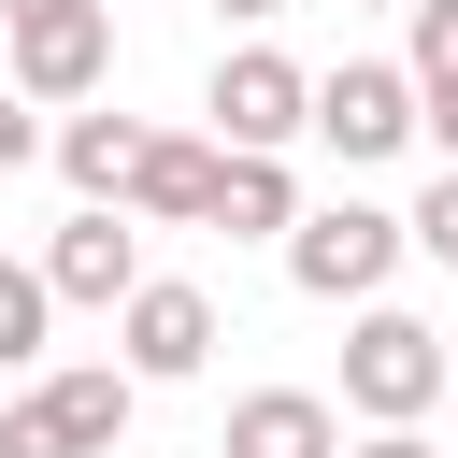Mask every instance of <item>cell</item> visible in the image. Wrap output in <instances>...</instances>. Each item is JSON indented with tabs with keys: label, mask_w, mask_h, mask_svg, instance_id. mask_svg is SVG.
Instances as JSON below:
<instances>
[{
	"label": "cell",
	"mask_w": 458,
	"mask_h": 458,
	"mask_svg": "<svg viewBox=\"0 0 458 458\" xmlns=\"http://www.w3.org/2000/svg\"><path fill=\"white\" fill-rule=\"evenodd\" d=\"M444 386H458V344L429 315H401V301H358V329H344V415L358 429H429Z\"/></svg>",
	"instance_id": "6da1fadb"
},
{
	"label": "cell",
	"mask_w": 458,
	"mask_h": 458,
	"mask_svg": "<svg viewBox=\"0 0 458 458\" xmlns=\"http://www.w3.org/2000/svg\"><path fill=\"white\" fill-rule=\"evenodd\" d=\"M401 258H415V215H386V200H315L286 229V286L301 301H386Z\"/></svg>",
	"instance_id": "7a4b0ae2"
},
{
	"label": "cell",
	"mask_w": 458,
	"mask_h": 458,
	"mask_svg": "<svg viewBox=\"0 0 458 458\" xmlns=\"http://www.w3.org/2000/svg\"><path fill=\"white\" fill-rule=\"evenodd\" d=\"M315 143L358 172V157H401V143H429V86L401 72V57H329L315 72Z\"/></svg>",
	"instance_id": "3957f363"
},
{
	"label": "cell",
	"mask_w": 458,
	"mask_h": 458,
	"mask_svg": "<svg viewBox=\"0 0 458 458\" xmlns=\"http://www.w3.org/2000/svg\"><path fill=\"white\" fill-rule=\"evenodd\" d=\"M200 114H215V143H229V157H286V143L315 129V72H301L286 43H229Z\"/></svg>",
	"instance_id": "277c9868"
},
{
	"label": "cell",
	"mask_w": 458,
	"mask_h": 458,
	"mask_svg": "<svg viewBox=\"0 0 458 458\" xmlns=\"http://www.w3.org/2000/svg\"><path fill=\"white\" fill-rule=\"evenodd\" d=\"M43 286H57V315H129L157 272H143V215H114V200H72L57 215V243H43Z\"/></svg>",
	"instance_id": "5b68a950"
},
{
	"label": "cell",
	"mask_w": 458,
	"mask_h": 458,
	"mask_svg": "<svg viewBox=\"0 0 458 458\" xmlns=\"http://www.w3.org/2000/svg\"><path fill=\"white\" fill-rule=\"evenodd\" d=\"M100 72H114V0H86V14H29V29H14V100L86 114Z\"/></svg>",
	"instance_id": "8992f818"
},
{
	"label": "cell",
	"mask_w": 458,
	"mask_h": 458,
	"mask_svg": "<svg viewBox=\"0 0 458 458\" xmlns=\"http://www.w3.org/2000/svg\"><path fill=\"white\" fill-rule=\"evenodd\" d=\"M114 358L143 372V386H186L200 358H215V286H186V272H157L129 315H114Z\"/></svg>",
	"instance_id": "52a82bcc"
},
{
	"label": "cell",
	"mask_w": 458,
	"mask_h": 458,
	"mask_svg": "<svg viewBox=\"0 0 458 458\" xmlns=\"http://www.w3.org/2000/svg\"><path fill=\"white\" fill-rule=\"evenodd\" d=\"M215 186H229V143L215 129H157L143 172H129V215L143 229H215Z\"/></svg>",
	"instance_id": "ba28073f"
},
{
	"label": "cell",
	"mask_w": 458,
	"mask_h": 458,
	"mask_svg": "<svg viewBox=\"0 0 458 458\" xmlns=\"http://www.w3.org/2000/svg\"><path fill=\"white\" fill-rule=\"evenodd\" d=\"M229 458H344V401H315V386H243V401H229Z\"/></svg>",
	"instance_id": "9c48e42d"
},
{
	"label": "cell",
	"mask_w": 458,
	"mask_h": 458,
	"mask_svg": "<svg viewBox=\"0 0 458 458\" xmlns=\"http://www.w3.org/2000/svg\"><path fill=\"white\" fill-rule=\"evenodd\" d=\"M143 114H114V100H86V114H57V172H72V200H114L129 215V172H143Z\"/></svg>",
	"instance_id": "30bf717a"
},
{
	"label": "cell",
	"mask_w": 458,
	"mask_h": 458,
	"mask_svg": "<svg viewBox=\"0 0 458 458\" xmlns=\"http://www.w3.org/2000/svg\"><path fill=\"white\" fill-rule=\"evenodd\" d=\"M43 401H57L72 458H114V444H129V415H143V372H129V358H72V372H43Z\"/></svg>",
	"instance_id": "8fae6325"
},
{
	"label": "cell",
	"mask_w": 458,
	"mask_h": 458,
	"mask_svg": "<svg viewBox=\"0 0 458 458\" xmlns=\"http://www.w3.org/2000/svg\"><path fill=\"white\" fill-rule=\"evenodd\" d=\"M301 215H315V200H301L286 157H229V186H215V229H229V243H286Z\"/></svg>",
	"instance_id": "7c38bea8"
},
{
	"label": "cell",
	"mask_w": 458,
	"mask_h": 458,
	"mask_svg": "<svg viewBox=\"0 0 458 458\" xmlns=\"http://www.w3.org/2000/svg\"><path fill=\"white\" fill-rule=\"evenodd\" d=\"M43 329H57L43 258H0V372H43Z\"/></svg>",
	"instance_id": "4fadbf2b"
},
{
	"label": "cell",
	"mask_w": 458,
	"mask_h": 458,
	"mask_svg": "<svg viewBox=\"0 0 458 458\" xmlns=\"http://www.w3.org/2000/svg\"><path fill=\"white\" fill-rule=\"evenodd\" d=\"M401 29H415V43H401V72H415V86H458V0H415Z\"/></svg>",
	"instance_id": "5bb4252c"
},
{
	"label": "cell",
	"mask_w": 458,
	"mask_h": 458,
	"mask_svg": "<svg viewBox=\"0 0 458 458\" xmlns=\"http://www.w3.org/2000/svg\"><path fill=\"white\" fill-rule=\"evenodd\" d=\"M415 258H444V272H458V172H444V186L415 200Z\"/></svg>",
	"instance_id": "9a60e30c"
},
{
	"label": "cell",
	"mask_w": 458,
	"mask_h": 458,
	"mask_svg": "<svg viewBox=\"0 0 458 458\" xmlns=\"http://www.w3.org/2000/svg\"><path fill=\"white\" fill-rule=\"evenodd\" d=\"M43 143H57V129H29V100H14V86H0V172H29V157H43Z\"/></svg>",
	"instance_id": "2e32d148"
},
{
	"label": "cell",
	"mask_w": 458,
	"mask_h": 458,
	"mask_svg": "<svg viewBox=\"0 0 458 458\" xmlns=\"http://www.w3.org/2000/svg\"><path fill=\"white\" fill-rule=\"evenodd\" d=\"M344 458H444V444H429V429H358Z\"/></svg>",
	"instance_id": "e0dca14e"
},
{
	"label": "cell",
	"mask_w": 458,
	"mask_h": 458,
	"mask_svg": "<svg viewBox=\"0 0 458 458\" xmlns=\"http://www.w3.org/2000/svg\"><path fill=\"white\" fill-rule=\"evenodd\" d=\"M429 143H444V172H458V86H429Z\"/></svg>",
	"instance_id": "ac0fdd59"
},
{
	"label": "cell",
	"mask_w": 458,
	"mask_h": 458,
	"mask_svg": "<svg viewBox=\"0 0 458 458\" xmlns=\"http://www.w3.org/2000/svg\"><path fill=\"white\" fill-rule=\"evenodd\" d=\"M0 14H14V29H29V14H86V0H0Z\"/></svg>",
	"instance_id": "d6986e66"
},
{
	"label": "cell",
	"mask_w": 458,
	"mask_h": 458,
	"mask_svg": "<svg viewBox=\"0 0 458 458\" xmlns=\"http://www.w3.org/2000/svg\"><path fill=\"white\" fill-rule=\"evenodd\" d=\"M215 14H243V29H272V14H286V0H215Z\"/></svg>",
	"instance_id": "ffe728a7"
},
{
	"label": "cell",
	"mask_w": 458,
	"mask_h": 458,
	"mask_svg": "<svg viewBox=\"0 0 458 458\" xmlns=\"http://www.w3.org/2000/svg\"><path fill=\"white\" fill-rule=\"evenodd\" d=\"M372 14H386V0H372ZM401 14H415V0H401Z\"/></svg>",
	"instance_id": "44dd1931"
},
{
	"label": "cell",
	"mask_w": 458,
	"mask_h": 458,
	"mask_svg": "<svg viewBox=\"0 0 458 458\" xmlns=\"http://www.w3.org/2000/svg\"><path fill=\"white\" fill-rule=\"evenodd\" d=\"M444 415H458V386H444Z\"/></svg>",
	"instance_id": "7402d4cb"
}]
</instances>
